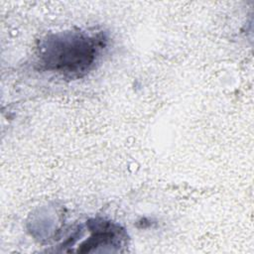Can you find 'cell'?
I'll return each instance as SVG.
<instances>
[{
	"label": "cell",
	"instance_id": "obj_1",
	"mask_svg": "<svg viewBox=\"0 0 254 254\" xmlns=\"http://www.w3.org/2000/svg\"><path fill=\"white\" fill-rule=\"evenodd\" d=\"M105 47L101 34L60 32L47 36L39 46L43 68L64 76L79 77L89 71Z\"/></svg>",
	"mask_w": 254,
	"mask_h": 254
}]
</instances>
